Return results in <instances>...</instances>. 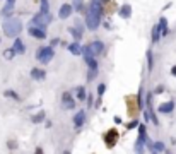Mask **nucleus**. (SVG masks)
<instances>
[{
  "label": "nucleus",
  "instance_id": "obj_1",
  "mask_svg": "<svg viewBox=\"0 0 176 154\" xmlns=\"http://www.w3.org/2000/svg\"><path fill=\"white\" fill-rule=\"evenodd\" d=\"M2 28H4V33L7 34L9 38H15V36H19V33L22 31V22L19 21V19L9 17V19H5Z\"/></svg>",
  "mask_w": 176,
  "mask_h": 154
},
{
  "label": "nucleus",
  "instance_id": "obj_2",
  "mask_svg": "<svg viewBox=\"0 0 176 154\" xmlns=\"http://www.w3.org/2000/svg\"><path fill=\"white\" fill-rule=\"evenodd\" d=\"M53 55H55V51H53L52 46H41V48H38V51H36V58L40 60L41 63L52 62Z\"/></svg>",
  "mask_w": 176,
  "mask_h": 154
},
{
  "label": "nucleus",
  "instance_id": "obj_3",
  "mask_svg": "<svg viewBox=\"0 0 176 154\" xmlns=\"http://www.w3.org/2000/svg\"><path fill=\"white\" fill-rule=\"evenodd\" d=\"M52 21H53V15L52 14H41V12H38V14L33 17L34 28H40V29H43V31H44V28H46Z\"/></svg>",
  "mask_w": 176,
  "mask_h": 154
},
{
  "label": "nucleus",
  "instance_id": "obj_4",
  "mask_svg": "<svg viewBox=\"0 0 176 154\" xmlns=\"http://www.w3.org/2000/svg\"><path fill=\"white\" fill-rule=\"evenodd\" d=\"M145 127L140 125L139 127V139L135 140V146H133V151L135 154H144L145 152Z\"/></svg>",
  "mask_w": 176,
  "mask_h": 154
},
{
  "label": "nucleus",
  "instance_id": "obj_5",
  "mask_svg": "<svg viewBox=\"0 0 176 154\" xmlns=\"http://www.w3.org/2000/svg\"><path fill=\"white\" fill-rule=\"evenodd\" d=\"M99 24H101V15H98L92 11H89L87 15H86V26H87V29L96 31L99 28Z\"/></svg>",
  "mask_w": 176,
  "mask_h": 154
},
{
  "label": "nucleus",
  "instance_id": "obj_6",
  "mask_svg": "<svg viewBox=\"0 0 176 154\" xmlns=\"http://www.w3.org/2000/svg\"><path fill=\"white\" fill-rule=\"evenodd\" d=\"M116 139H118V132L115 130V128L108 130L106 135H104V142H106L108 147H115V144H116Z\"/></svg>",
  "mask_w": 176,
  "mask_h": 154
},
{
  "label": "nucleus",
  "instance_id": "obj_7",
  "mask_svg": "<svg viewBox=\"0 0 176 154\" xmlns=\"http://www.w3.org/2000/svg\"><path fill=\"white\" fill-rule=\"evenodd\" d=\"M150 99H152V96H150V94H147V103H145V105H147V110H145V118H147V120H152L156 125H157V118L154 117V113H152V105H150Z\"/></svg>",
  "mask_w": 176,
  "mask_h": 154
},
{
  "label": "nucleus",
  "instance_id": "obj_8",
  "mask_svg": "<svg viewBox=\"0 0 176 154\" xmlns=\"http://www.w3.org/2000/svg\"><path fill=\"white\" fill-rule=\"evenodd\" d=\"M91 50H92V55H103L104 53V45L101 41H92L91 45Z\"/></svg>",
  "mask_w": 176,
  "mask_h": 154
},
{
  "label": "nucleus",
  "instance_id": "obj_9",
  "mask_svg": "<svg viewBox=\"0 0 176 154\" xmlns=\"http://www.w3.org/2000/svg\"><path fill=\"white\" fill-rule=\"evenodd\" d=\"M62 101H63V106H65L67 110H72V108H75V101H73V98L69 94V92H63Z\"/></svg>",
  "mask_w": 176,
  "mask_h": 154
},
{
  "label": "nucleus",
  "instance_id": "obj_10",
  "mask_svg": "<svg viewBox=\"0 0 176 154\" xmlns=\"http://www.w3.org/2000/svg\"><path fill=\"white\" fill-rule=\"evenodd\" d=\"M29 34L33 38H38V40H44V38H46V33H44L43 29H40V28H34V26L29 28Z\"/></svg>",
  "mask_w": 176,
  "mask_h": 154
},
{
  "label": "nucleus",
  "instance_id": "obj_11",
  "mask_svg": "<svg viewBox=\"0 0 176 154\" xmlns=\"http://www.w3.org/2000/svg\"><path fill=\"white\" fill-rule=\"evenodd\" d=\"M72 5H69V4H63L62 7H60V12H58V15H60V19H67L70 14H72Z\"/></svg>",
  "mask_w": 176,
  "mask_h": 154
},
{
  "label": "nucleus",
  "instance_id": "obj_12",
  "mask_svg": "<svg viewBox=\"0 0 176 154\" xmlns=\"http://www.w3.org/2000/svg\"><path fill=\"white\" fill-rule=\"evenodd\" d=\"M12 50H14V53H17V55H22L24 51H26V46H24V43H22L19 38H15L14 41V46H12Z\"/></svg>",
  "mask_w": 176,
  "mask_h": 154
},
{
  "label": "nucleus",
  "instance_id": "obj_13",
  "mask_svg": "<svg viewBox=\"0 0 176 154\" xmlns=\"http://www.w3.org/2000/svg\"><path fill=\"white\" fill-rule=\"evenodd\" d=\"M84 120H86V113L81 110L75 117H73V125H75V128H81L82 125H84Z\"/></svg>",
  "mask_w": 176,
  "mask_h": 154
},
{
  "label": "nucleus",
  "instance_id": "obj_14",
  "mask_svg": "<svg viewBox=\"0 0 176 154\" xmlns=\"http://www.w3.org/2000/svg\"><path fill=\"white\" fill-rule=\"evenodd\" d=\"M69 51L72 55H82V46L79 45V41H73L69 45Z\"/></svg>",
  "mask_w": 176,
  "mask_h": 154
},
{
  "label": "nucleus",
  "instance_id": "obj_15",
  "mask_svg": "<svg viewBox=\"0 0 176 154\" xmlns=\"http://www.w3.org/2000/svg\"><path fill=\"white\" fill-rule=\"evenodd\" d=\"M157 29H159V34H161V36H166V34H168V21H166L164 17H161V21H159V24H157Z\"/></svg>",
  "mask_w": 176,
  "mask_h": 154
},
{
  "label": "nucleus",
  "instance_id": "obj_16",
  "mask_svg": "<svg viewBox=\"0 0 176 154\" xmlns=\"http://www.w3.org/2000/svg\"><path fill=\"white\" fill-rule=\"evenodd\" d=\"M173 110H174V103H171V101L159 105V111H161V113H171Z\"/></svg>",
  "mask_w": 176,
  "mask_h": 154
},
{
  "label": "nucleus",
  "instance_id": "obj_17",
  "mask_svg": "<svg viewBox=\"0 0 176 154\" xmlns=\"http://www.w3.org/2000/svg\"><path fill=\"white\" fill-rule=\"evenodd\" d=\"M44 75H46V72H44L43 69H33L31 70V77H33V79H36V81H41V79H44Z\"/></svg>",
  "mask_w": 176,
  "mask_h": 154
},
{
  "label": "nucleus",
  "instance_id": "obj_18",
  "mask_svg": "<svg viewBox=\"0 0 176 154\" xmlns=\"http://www.w3.org/2000/svg\"><path fill=\"white\" fill-rule=\"evenodd\" d=\"M118 14H120V17L128 19L130 15H132V7H130V5H121V7H120V12H118Z\"/></svg>",
  "mask_w": 176,
  "mask_h": 154
},
{
  "label": "nucleus",
  "instance_id": "obj_19",
  "mask_svg": "<svg viewBox=\"0 0 176 154\" xmlns=\"http://www.w3.org/2000/svg\"><path fill=\"white\" fill-rule=\"evenodd\" d=\"M12 12H14V4H10V2H7V4H5V7L2 9V15L9 19V15H10Z\"/></svg>",
  "mask_w": 176,
  "mask_h": 154
},
{
  "label": "nucleus",
  "instance_id": "obj_20",
  "mask_svg": "<svg viewBox=\"0 0 176 154\" xmlns=\"http://www.w3.org/2000/svg\"><path fill=\"white\" fill-rule=\"evenodd\" d=\"M82 55H84V58H86V62H89V60H92V50H91V46H82Z\"/></svg>",
  "mask_w": 176,
  "mask_h": 154
},
{
  "label": "nucleus",
  "instance_id": "obj_21",
  "mask_svg": "<svg viewBox=\"0 0 176 154\" xmlns=\"http://www.w3.org/2000/svg\"><path fill=\"white\" fill-rule=\"evenodd\" d=\"M41 2V14H50V5H48V0H40Z\"/></svg>",
  "mask_w": 176,
  "mask_h": 154
},
{
  "label": "nucleus",
  "instance_id": "obj_22",
  "mask_svg": "<svg viewBox=\"0 0 176 154\" xmlns=\"http://www.w3.org/2000/svg\"><path fill=\"white\" fill-rule=\"evenodd\" d=\"M77 98H79V101H84L86 99V88H77Z\"/></svg>",
  "mask_w": 176,
  "mask_h": 154
},
{
  "label": "nucleus",
  "instance_id": "obj_23",
  "mask_svg": "<svg viewBox=\"0 0 176 154\" xmlns=\"http://www.w3.org/2000/svg\"><path fill=\"white\" fill-rule=\"evenodd\" d=\"M69 31H70V34H72V36L75 38V40H77V41L81 40V38H82V33H81V31H79V29H75V28H70Z\"/></svg>",
  "mask_w": 176,
  "mask_h": 154
},
{
  "label": "nucleus",
  "instance_id": "obj_24",
  "mask_svg": "<svg viewBox=\"0 0 176 154\" xmlns=\"http://www.w3.org/2000/svg\"><path fill=\"white\" fill-rule=\"evenodd\" d=\"M159 36H161V34H159L157 26H156L154 29H152V41H154V43H157V41H159Z\"/></svg>",
  "mask_w": 176,
  "mask_h": 154
},
{
  "label": "nucleus",
  "instance_id": "obj_25",
  "mask_svg": "<svg viewBox=\"0 0 176 154\" xmlns=\"http://www.w3.org/2000/svg\"><path fill=\"white\" fill-rule=\"evenodd\" d=\"M43 118H44V111H41V113H38V115L33 117V122L34 123H40V122H43Z\"/></svg>",
  "mask_w": 176,
  "mask_h": 154
},
{
  "label": "nucleus",
  "instance_id": "obj_26",
  "mask_svg": "<svg viewBox=\"0 0 176 154\" xmlns=\"http://www.w3.org/2000/svg\"><path fill=\"white\" fill-rule=\"evenodd\" d=\"M98 75V69H89V74H87V81H92L94 77Z\"/></svg>",
  "mask_w": 176,
  "mask_h": 154
},
{
  "label": "nucleus",
  "instance_id": "obj_27",
  "mask_svg": "<svg viewBox=\"0 0 176 154\" xmlns=\"http://www.w3.org/2000/svg\"><path fill=\"white\" fill-rule=\"evenodd\" d=\"M15 53H14V50H12V48H9V50H5V53H4V57L5 58H12V57H14Z\"/></svg>",
  "mask_w": 176,
  "mask_h": 154
},
{
  "label": "nucleus",
  "instance_id": "obj_28",
  "mask_svg": "<svg viewBox=\"0 0 176 154\" xmlns=\"http://www.w3.org/2000/svg\"><path fill=\"white\" fill-rule=\"evenodd\" d=\"M87 65H89V69H98V62H96L94 58H92V60H89V62H87Z\"/></svg>",
  "mask_w": 176,
  "mask_h": 154
},
{
  "label": "nucleus",
  "instance_id": "obj_29",
  "mask_svg": "<svg viewBox=\"0 0 176 154\" xmlns=\"http://www.w3.org/2000/svg\"><path fill=\"white\" fill-rule=\"evenodd\" d=\"M104 91H106V86H104V84H99V88H98V94H99V96H103V94H104Z\"/></svg>",
  "mask_w": 176,
  "mask_h": 154
},
{
  "label": "nucleus",
  "instance_id": "obj_30",
  "mask_svg": "<svg viewBox=\"0 0 176 154\" xmlns=\"http://www.w3.org/2000/svg\"><path fill=\"white\" fill-rule=\"evenodd\" d=\"M152 147H154L156 151H162V149H164V144H162V142H156Z\"/></svg>",
  "mask_w": 176,
  "mask_h": 154
},
{
  "label": "nucleus",
  "instance_id": "obj_31",
  "mask_svg": "<svg viewBox=\"0 0 176 154\" xmlns=\"http://www.w3.org/2000/svg\"><path fill=\"white\" fill-rule=\"evenodd\" d=\"M5 96H10V98H15V99L19 98V96L15 94V92H12V91H5Z\"/></svg>",
  "mask_w": 176,
  "mask_h": 154
},
{
  "label": "nucleus",
  "instance_id": "obj_32",
  "mask_svg": "<svg viewBox=\"0 0 176 154\" xmlns=\"http://www.w3.org/2000/svg\"><path fill=\"white\" fill-rule=\"evenodd\" d=\"M137 125H139V120H133L128 123V128H133V127H137Z\"/></svg>",
  "mask_w": 176,
  "mask_h": 154
},
{
  "label": "nucleus",
  "instance_id": "obj_33",
  "mask_svg": "<svg viewBox=\"0 0 176 154\" xmlns=\"http://www.w3.org/2000/svg\"><path fill=\"white\" fill-rule=\"evenodd\" d=\"M34 154H43V149H41V147H38V149L34 151Z\"/></svg>",
  "mask_w": 176,
  "mask_h": 154
},
{
  "label": "nucleus",
  "instance_id": "obj_34",
  "mask_svg": "<svg viewBox=\"0 0 176 154\" xmlns=\"http://www.w3.org/2000/svg\"><path fill=\"white\" fill-rule=\"evenodd\" d=\"M171 72H173V75H176V67H173V69H171Z\"/></svg>",
  "mask_w": 176,
  "mask_h": 154
},
{
  "label": "nucleus",
  "instance_id": "obj_35",
  "mask_svg": "<svg viewBox=\"0 0 176 154\" xmlns=\"http://www.w3.org/2000/svg\"><path fill=\"white\" fill-rule=\"evenodd\" d=\"M7 2H10V4H14V2H15V0H7Z\"/></svg>",
  "mask_w": 176,
  "mask_h": 154
},
{
  "label": "nucleus",
  "instance_id": "obj_36",
  "mask_svg": "<svg viewBox=\"0 0 176 154\" xmlns=\"http://www.w3.org/2000/svg\"><path fill=\"white\" fill-rule=\"evenodd\" d=\"M99 2H104V0H99ZM106 2H108V0H106Z\"/></svg>",
  "mask_w": 176,
  "mask_h": 154
},
{
  "label": "nucleus",
  "instance_id": "obj_37",
  "mask_svg": "<svg viewBox=\"0 0 176 154\" xmlns=\"http://www.w3.org/2000/svg\"><path fill=\"white\" fill-rule=\"evenodd\" d=\"M154 154H156V152H154Z\"/></svg>",
  "mask_w": 176,
  "mask_h": 154
}]
</instances>
